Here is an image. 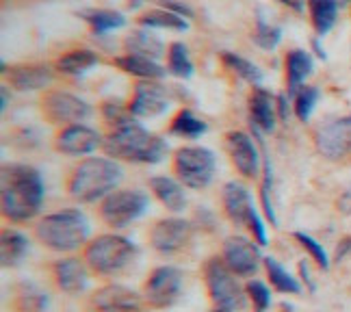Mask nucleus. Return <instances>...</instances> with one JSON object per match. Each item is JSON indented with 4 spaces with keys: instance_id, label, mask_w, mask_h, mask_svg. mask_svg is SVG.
Returning <instances> with one entry per match:
<instances>
[{
    "instance_id": "1",
    "label": "nucleus",
    "mask_w": 351,
    "mask_h": 312,
    "mask_svg": "<svg viewBox=\"0 0 351 312\" xmlns=\"http://www.w3.org/2000/svg\"><path fill=\"white\" fill-rule=\"evenodd\" d=\"M44 195L46 187L39 169L26 165V163H7V165H3L0 206H3V217L7 221H31L42 211Z\"/></svg>"
},
{
    "instance_id": "2",
    "label": "nucleus",
    "mask_w": 351,
    "mask_h": 312,
    "mask_svg": "<svg viewBox=\"0 0 351 312\" xmlns=\"http://www.w3.org/2000/svg\"><path fill=\"white\" fill-rule=\"evenodd\" d=\"M102 150L106 152V156H111L115 160L156 165V163H160L167 156L169 145L163 137L145 130L139 121H130V124L113 128L106 134Z\"/></svg>"
},
{
    "instance_id": "3",
    "label": "nucleus",
    "mask_w": 351,
    "mask_h": 312,
    "mask_svg": "<svg viewBox=\"0 0 351 312\" xmlns=\"http://www.w3.org/2000/svg\"><path fill=\"white\" fill-rule=\"evenodd\" d=\"M119 163L111 156H89L80 160L67 178V193L80 204L104 200L121 180Z\"/></svg>"
},
{
    "instance_id": "4",
    "label": "nucleus",
    "mask_w": 351,
    "mask_h": 312,
    "mask_svg": "<svg viewBox=\"0 0 351 312\" xmlns=\"http://www.w3.org/2000/svg\"><path fill=\"white\" fill-rule=\"evenodd\" d=\"M33 235L44 248L52 252L72 254L87 245L89 221L78 208H65V211L42 217V219L35 224Z\"/></svg>"
},
{
    "instance_id": "5",
    "label": "nucleus",
    "mask_w": 351,
    "mask_h": 312,
    "mask_svg": "<svg viewBox=\"0 0 351 312\" xmlns=\"http://www.w3.org/2000/svg\"><path fill=\"white\" fill-rule=\"evenodd\" d=\"M134 256H137V245L121 235H100L91 239L83 250L87 267L98 276L119 274L134 261Z\"/></svg>"
},
{
    "instance_id": "6",
    "label": "nucleus",
    "mask_w": 351,
    "mask_h": 312,
    "mask_svg": "<svg viewBox=\"0 0 351 312\" xmlns=\"http://www.w3.org/2000/svg\"><path fill=\"white\" fill-rule=\"evenodd\" d=\"M204 282L213 302L210 312H237L245 308L247 293L221 256H213L204 263Z\"/></svg>"
},
{
    "instance_id": "7",
    "label": "nucleus",
    "mask_w": 351,
    "mask_h": 312,
    "mask_svg": "<svg viewBox=\"0 0 351 312\" xmlns=\"http://www.w3.org/2000/svg\"><path fill=\"white\" fill-rule=\"evenodd\" d=\"M173 176L178 178L186 189L202 191L213 182L215 169H217V158L213 150L202 145H184L173 154L171 160Z\"/></svg>"
},
{
    "instance_id": "8",
    "label": "nucleus",
    "mask_w": 351,
    "mask_h": 312,
    "mask_svg": "<svg viewBox=\"0 0 351 312\" xmlns=\"http://www.w3.org/2000/svg\"><path fill=\"white\" fill-rule=\"evenodd\" d=\"M150 206V197H147L143 191H137V189H115L104 200H100V219L113 228V230H121L128 228L132 221H137L139 217L147 211Z\"/></svg>"
},
{
    "instance_id": "9",
    "label": "nucleus",
    "mask_w": 351,
    "mask_h": 312,
    "mask_svg": "<svg viewBox=\"0 0 351 312\" xmlns=\"http://www.w3.org/2000/svg\"><path fill=\"white\" fill-rule=\"evenodd\" d=\"M42 111L50 124H61V126H72V124H83L93 113V108L83 100L74 96L70 91L63 89H50L42 100Z\"/></svg>"
},
{
    "instance_id": "10",
    "label": "nucleus",
    "mask_w": 351,
    "mask_h": 312,
    "mask_svg": "<svg viewBox=\"0 0 351 312\" xmlns=\"http://www.w3.org/2000/svg\"><path fill=\"white\" fill-rule=\"evenodd\" d=\"M182 291V271L178 267H156L143 284V300L154 310L169 308L178 302Z\"/></svg>"
},
{
    "instance_id": "11",
    "label": "nucleus",
    "mask_w": 351,
    "mask_h": 312,
    "mask_svg": "<svg viewBox=\"0 0 351 312\" xmlns=\"http://www.w3.org/2000/svg\"><path fill=\"white\" fill-rule=\"evenodd\" d=\"M145 300L121 284H104L89 297L85 312H145Z\"/></svg>"
},
{
    "instance_id": "12",
    "label": "nucleus",
    "mask_w": 351,
    "mask_h": 312,
    "mask_svg": "<svg viewBox=\"0 0 351 312\" xmlns=\"http://www.w3.org/2000/svg\"><path fill=\"white\" fill-rule=\"evenodd\" d=\"M193 237V224L180 217L158 219L150 228V245L158 254H178L182 252Z\"/></svg>"
},
{
    "instance_id": "13",
    "label": "nucleus",
    "mask_w": 351,
    "mask_h": 312,
    "mask_svg": "<svg viewBox=\"0 0 351 312\" xmlns=\"http://www.w3.org/2000/svg\"><path fill=\"white\" fill-rule=\"evenodd\" d=\"M261 245L254 243L245 237H228L223 241V250H221V259L226 265L230 267L239 278H252L261 267Z\"/></svg>"
},
{
    "instance_id": "14",
    "label": "nucleus",
    "mask_w": 351,
    "mask_h": 312,
    "mask_svg": "<svg viewBox=\"0 0 351 312\" xmlns=\"http://www.w3.org/2000/svg\"><path fill=\"white\" fill-rule=\"evenodd\" d=\"M315 143L326 158H343L351 147V115L323 121L315 132Z\"/></svg>"
},
{
    "instance_id": "15",
    "label": "nucleus",
    "mask_w": 351,
    "mask_h": 312,
    "mask_svg": "<svg viewBox=\"0 0 351 312\" xmlns=\"http://www.w3.org/2000/svg\"><path fill=\"white\" fill-rule=\"evenodd\" d=\"M104 143L102 134L87 124L63 126L55 137V150L65 156H87Z\"/></svg>"
},
{
    "instance_id": "16",
    "label": "nucleus",
    "mask_w": 351,
    "mask_h": 312,
    "mask_svg": "<svg viewBox=\"0 0 351 312\" xmlns=\"http://www.w3.org/2000/svg\"><path fill=\"white\" fill-rule=\"evenodd\" d=\"M226 150L230 154V160L234 169L243 176V178H256L261 169V154L256 147L254 139L243 130H230L226 132Z\"/></svg>"
},
{
    "instance_id": "17",
    "label": "nucleus",
    "mask_w": 351,
    "mask_h": 312,
    "mask_svg": "<svg viewBox=\"0 0 351 312\" xmlns=\"http://www.w3.org/2000/svg\"><path fill=\"white\" fill-rule=\"evenodd\" d=\"M128 108L134 117H141V119L160 117L169 108L167 91L160 87L156 80H139V83L134 85Z\"/></svg>"
},
{
    "instance_id": "18",
    "label": "nucleus",
    "mask_w": 351,
    "mask_h": 312,
    "mask_svg": "<svg viewBox=\"0 0 351 312\" xmlns=\"http://www.w3.org/2000/svg\"><path fill=\"white\" fill-rule=\"evenodd\" d=\"M3 74L7 76L9 85L18 91H37V89H46L55 72L52 67L46 63H20V65H3Z\"/></svg>"
},
{
    "instance_id": "19",
    "label": "nucleus",
    "mask_w": 351,
    "mask_h": 312,
    "mask_svg": "<svg viewBox=\"0 0 351 312\" xmlns=\"http://www.w3.org/2000/svg\"><path fill=\"white\" fill-rule=\"evenodd\" d=\"M89 267L85 259L78 256H67L52 265V278H55L57 289L65 295H78L83 293L89 282Z\"/></svg>"
},
{
    "instance_id": "20",
    "label": "nucleus",
    "mask_w": 351,
    "mask_h": 312,
    "mask_svg": "<svg viewBox=\"0 0 351 312\" xmlns=\"http://www.w3.org/2000/svg\"><path fill=\"white\" fill-rule=\"evenodd\" d=\"M221 202H223V213L234 226H247L252 215L256 213L252 193L245 184H241L237 180L226 182L221 191Z\"/></svg>"
},
{
    "instance_id": "21",
    "label": "nucleus",
    "mask_w": 351,
    "mask_h": 312,
    "mask_svg": "<svg viewBox=\"0 0 351 312\" xmlns=\"http://www.w3.org/2000/svg\"><path fill=\"white\" fill-rule=\"evenodd\" d=\"M278 117V106L271 91L265 87H254L250 93V124L254 130L274 132Z\"/></svg>"
},
{
    "instance_id": "22",
    "label": "nucleus",
    "mask_w": 351,
    "mask_h": 312,
    "mask_svg": "<svg viewBox=\"0 0 351 312\" xmlns=\"http://www.w3.org/2000/svg\"><path fill=\"white\" fill-rule=\"evenodd\" d=\"M150 191L169 213H180L186 206L184 184L178 178L154 176V178H150Z\"/></svg>"
},
{
    "instance_id": "23",
    "label": "nucleus",
    "mask_w": 351,
    "mask_h": 312,
    "mask_svg": "<svg viewBox=\"0 0 351 312\" xmlns=\"http://www.w3.org/2000/svg\"><path fill=\"white\" fill-rule=\"evenodd\" d=\"M113 63L119 67L121 72H126L139 80H158L167 74V70L158 61L147 59V57H139V54H121V57L113 59Z\"/></svg>"
},
{
    "instance_id": "24",
    "label": "nucleus",
    "mask_w": 351,
    "mask_h": 312,
    "mask_svg": "<svg viewBox=\"0 0 351 312\" xmlns=\"http://www.w3.org/2000/svg\"><path fill=\"white\" fill-rule=\"evenodd\" d=\"M315 61L308 50L295 48L287 54V89L289 96H295L300 87H304V80L313 74Z\"/></svg>"
},
{
    "instance_id": "25",
    "label": "nucleus",
    "mask_w": 351,
    "mask_h": 312,
    "mask_svg": "<svg viewBox=\"0 0 351 312\" xmlns=\"http://www.w3.org/2000/svg\"><path fill=\"white\" fill-rule=\"evenodd\" d=\"M124 50L128 54H139V57L158 61L165 54V44H163V39L156 37L150 29H137L126 35Z\"/></svg>"
},
{
    "instance_id": "26",
    "label": "nucleus",
    "mask_w": 351,
    "mask_h": 312,
    "mask_svg": "<svg viewBox=\"0 0 351 312\" xmlns=\"http://www.w3.org/2000/svg\"><path fill=\"white\" fill-rule=\"evenodd\" d=\"M76 16L89 24L93 35H106L111 31H117L121 26H126V16L115 9H80Z\"/></svg>"
},
{
    "instance_id": "27",
    "label": "nucleus",
    "mask_w": 351,
    "mask_h": 312,
    "mask_svg": "<svg viewBox=\"0 0 351 312\" xmlns=\"http://www.w3.org/2000/svg\"><path fill=\"white\" fill-rule=\"evenodd\" d=\"M98 63H100L98 52H93L89 48H76L61 54L55 63V70H59L65 76H83Z\"/></svg>"
},
{
    "instance_id": "28",
    "label": "nucleus",
    "mask_w": 351,
    "mask_h": 312,
    "mask_svg": "<svg viewBox=\"0 0 351 312\" xmlns=\"http://www.w3.org/2000/svg\"><path fill=\"white\" fill-rule=\"evenodd\" d=\"M139 26L141 29H160V31H178V33H184L189 29V22L186 18L178 16V13H173L169 9H150L141 13V16L137 18Z\"/></svg>"
},
{
    "instance_id": "29",
    "label": "nucleus",
    "mask_w": 351,
    "mask_h": 312,
    "mask_svg": "<svg viewBox=\"0 0 351 312\" xmlns=\"http://www.w3.org/2000/svg\"><path fill=\"white\" fill-rule=\"evenodd\" d=\"M26 252H29V239L22 232L13 228H5L0 235V259H3V267H18Z\"/></svg>"
},
{
    "instance_id": "30",
    "label": "nucleus",
    "mask_w": 351,
    "mask_h": 312,
    "mask_svg": "<svg viewBox=\"0 0 351 312\" xmlns=\"http://www.w3.org/2000/svg\"><path fill=\"white\" fill-rule=\"evenodd\" d=\"M308 11H310V20H313V26L319 37L328 35L334 24L336 18H339V0H306Z\"/></svg>"
},
{
    "instance_id": "31",
    "label": "nucleus",
    "mask_w": 351,
    "mask_h": 312,
    "mask_svg": "<svg viewBox=\"0 0 351 312\" xmlns=\"http://www.w3.org/2000/svg\"><path fill=\"white\" fill-rule=\"evenodd\" d=\"M48 306V295L35 282H20L13 289V308L18 312H44Z\"/></svg>"
},
{
    "instance_id": "32",
    "label": "nucleus",
    "mask_w": 351,
    "mask_h": 312,
    "mask_svg": "<svg viewBox=\"0 0 351 312\" xmlns=\"http://www.w3.org/2000/svg\"><path fill=\"white\" fill-rule=\"evenodd\" d=\"M263 265L267 271L269 284H271L278 293H285V295H300L302 293V284L297 282V278L293 274H289V271L282 267L276 259L267 256V259H263Z\"/></svg>"
},
{
    "instance_id": "33",
    "label": "nucleus",
    "mask_w": 351,
    "mask_h": 312,
    "mask_svg": "<svg viewBox=\"0 0 351 312\" xmlns=\"http://www.w3.org/2000/svg\"><path fill=\"white\" fill-rule=\"evenodd\" d=\"M206 130H208L206 121L199 119L191 108H182V111H178L169 124V132L176 134V137H182V139H197Z\"/></svg>"
},
{
    "instance_id": "34",
    "label": "nucleus",
    "mask_w": 351,
    "mask_h": 312,
    "mask_svg": "<svg viewBox=\"0 0 351 312\" xmlns=\"http://www.w3.org/2000/svg\"><path fill=\"white\" fill-rule=\"evenodd\" d=\"M221 61L223 65L228 67L230 72H234L239 78H243L245 83H250L252 87H258L263 83V72H261V67L252 63L250 59L245 57H241V54L237 52H230V50H223L221 52Z\"/></svg>"
},
{
    "instance_id": "35",
    "label": "nucleus",
    "mask_w": 351,
    "mask_h": 312,
    "mask_svg": "<svg viewBox=\"0 0 351 312\" xmlns=\"http://www.w3.org/2000/svg\"><path fill=\"white\" fill-rule=\"evenodd\" d=\"M167 74L176 78L193 76V61L189 57V48L182 42H173L167 48Z\"/></svg>"
},
{
    "instance_id": "36",
    "label": "nucleus",
    "mask_w": 351,
    "mask_h": 312,
    "mask_svg": "<svg viewBox=\"0 0 351 312\" xmlns=\"http://www.w3.org/2000/svg\"><path fill=\"white\" fill-rule=\"evenodd\" d=\"M252 42L263 50H276L282 42V29L276 24H269L263 16H258L252 31Z\"/></svg>"
},
{
    "instance_id": "37",
    "label": "nucleus",
    "mask_w": 351,
    "mask_h": 312,
    "mask_svg": "<svg viewBox=\"0 0 351 312\" xmlns=\"http://www.w3.org/2000/svg\"><path fill=\"white\" fill-rule=\"evenodd\" d=\"M319 100V89L313 85H304L300 87V91L293 96V108H295V115L300 121H308L310 115H313L315 106Z\"/></svg>"
},
{
    "instance_id": "38",
    "label": "nucleus",
    "mask_w": 351,
    "mask_h": 312,
    "mask_svg": "<svg viewBox=\"0 0 351 312\" xmlns=\"http://www.w3.org/2000/svg\"><path fill=\"white\" fill-rule=\"evenodd\" d=\"M100 111H102V117H104L106 124H111L113 128H121V126L130 124V121H134V115L130 113L128 104L124 106V104L117 102V100H106V102H102Z\"/></svg>"
},
{
    "instance_id": "39",
    "label": "nucleus",
    "mask_w": 351,
    "mask_h": 312,
    "mask_svg": "<svg viewBox=\"0 0 351 312\" xmlns=\"http://www.w3.org/2000/svg\"><path fill=\"white\" fill-rule=\"evenodd\" d=\"M263 184H261V206L265 211V217L271 221L274 228H278V219H276V211L271 204V165H269V158H265L263 165Z\"/></svg>"
},
{
    "instance_id": "40",
    "label": "nucleus",
    "mask_w": 351,
    "mask_h": 312,
    "mask_svg": "<svg viewBox=\"0 0 351 312\" xmlns=\"http://www.w3.org/2000/svg\"><path fill=\"white\" fill-rule=\"evenodd\" d=\"M295 241H300V245L310 254V259H313L323 271L326 269H330V259H328V252L323 250V245L317 241V239H313L310 235H306V232H295Z\"/></svg>"
},
{
    "instance_id": "41",
    "label": "nucleus",
    "mask_w": 351,
    "mask_h": 312,
    "mask_svg": "<svg viewBox=\"0 0 351 312\" xmlns=\"http://www.w3.org/2000/svg\"><path fill=\"white\" fill-rule=\"evenodd\" d=\"M245 293L254 304L256 312H267V308L271 306V291L267 289V284L261 280H250L245 284Z\"/></svg>"
},
{
    "instance_id": "42",
    "label": "nucleus",
    "mask_w": 351,
    "mask_h": 312,
    "mask_svg": "<svg viewBox=\"0 0 351 312\" xmlns=\"http://www.w3.org/2000/svg\"><path fill=\"white\" fill-rule=\"evenodd\" d=\"M247 228H250V232H252V237H254V243H258L261 248H265V245H267V230H265V226H263V219H261L258 211H256V213L252 215V219H250Z\"/></svg>"
},
{
    "instance_id": "43",
    "label": "nucleus",
    "mask_w": 351,
    "mask_h": 312,
    "mask_svg": "<svg viewBox=\"0 0 351 312\" xmlns=\"http://www.w3.org/2000/svg\"><path fill=\"white\" fill-rule=\"evenodd\" d=\"M156 3L163 9L178 13V16H182V18H193V9L189 7L186 3H176V0H156Z\"/></svg>"
},
{
    "instance_id": "44",
    "label": "nucleus",
    "mask_w": 351,
    "mask_h": 312,
    "mask_svg": "<svg viewBox=\"0 0 351 312\" xmlns=\"http://www.w3.org/2000/svg\"><path fill=\"white\" fill-rule=\"evenodd\" d=\"M276 106H278V115L280 119H289V96L287 93H280V96L276 98Z\"/></svg>"
},
{
    "instance_id": "45",
    "label": "nucleus",
    "mask_w": 351,
    "mask_h": 312,
    "mask_svg": "<svg viewBox=\"0 0 351 312\" xmlns=\"http://www.w3.org/2000/svg\"><path fill=\"white\" fill-rule=\"evenodd\" d=\"M349 252H351V237H347V239H343V241H341L339 250H336V261H343Z\"/></svg>"
},
{
    "instance_id": "46",
    "label": "nucleus",
    "mask_w": 351,
    "mask_h": 312,
    "mask_svg": "<svg viewBox=\"0 0 351 312\" xmlns=\"http://www.w3.org/2000/svg\"><path fill=\"white\" fill-rule=\"evenodd\" d=\"M278 3L289 7V9H293V11H297V13H302L306 9V0H278Z\"/></svg>"
},
{
    "instance_id": "47",
    "label": "nucleus",
    "mask_w": 351,
    "mask_h": 312,
    "mask_svg": "<svg viewBox=\"0 0 351 312\" xmlns=\"http://www.w3.org/2000/svg\"><path fill=\"white\" fill-rule=\"evenodd\" d=\"M339 208H341L343 213H351V187L341 195V200H339Z\"/></svg>"
},
{
    "instance_id": "48",
    "label": "nucleus",
    "mask_w": 351,
    "mask_h": 312,
    "mask_svg": "<svg viewBox=\"0 0 351 312\" xmlns=\"http://www.w3.org/2000/svg\"><path fill=\"white\" fill-rule=\"evenodd\" d=\"M313 48H315V52H317V57H319V59H328L326 48L321 46V39H319V37H315V39H313Z\"/></svg>"
},
{
    "instance_id": "49",
    "label": "nucleus",
    "mask_w": 351,
    "mask_h": 312,
    "mask_svg": "<svg viewBox=\"0 0 351 312\" xmlns=\"http://www.w3.org/2000/svg\"><path fill=\"white\" fill-rule=\"evenodd\" d=\"M300 271H302V276H304V280H306V284H308V289H310V291H315V284H313V280L308 278V269H306L304 263L300 265Z\"/></svg>"
},
{
    "instance_id": "50",
    "label": "nucleus",
    "mask_w": 351,
    "mask_h": 312,
    "mask_svg": "<svg viewBox=\"0 0 351 312\" xmlns=\"http://www.w3.org/2000/svg\"><path fill=\"white\" fill-rule=\"evenodd\" d=\"M9 106V85H3V104H0V108H5Z\"/></svg>"
},
{
    "instance_id": "51",
    "label": "nucleus",
    "mask_w": 351,
    "mask_h": 312,
    "mask_svg": "<svg viewBox=\"0 0 351 312\" xmlns=\"http://www.w3.org/2000/svg\"><path fill=\"white\" fill-rule=\"evenodd\" d=\"M141 5V0H134V5H132V9H137Z\"/></svg>"
},
{
    "instance_id": "52",
    "label": "nucleus",
    "mask_w": 351,
    "mask_h": 312,
    "mask_svg": "<svg viewBox=\"0 0 351 312\" xmlns=\"http://www.w3.org/2000/svg\"><path fill=\"white\" fill-rule=\"evenodd\" d=\"M341 5H351V0H339Z\"/></svg>"
}]
</instances>
